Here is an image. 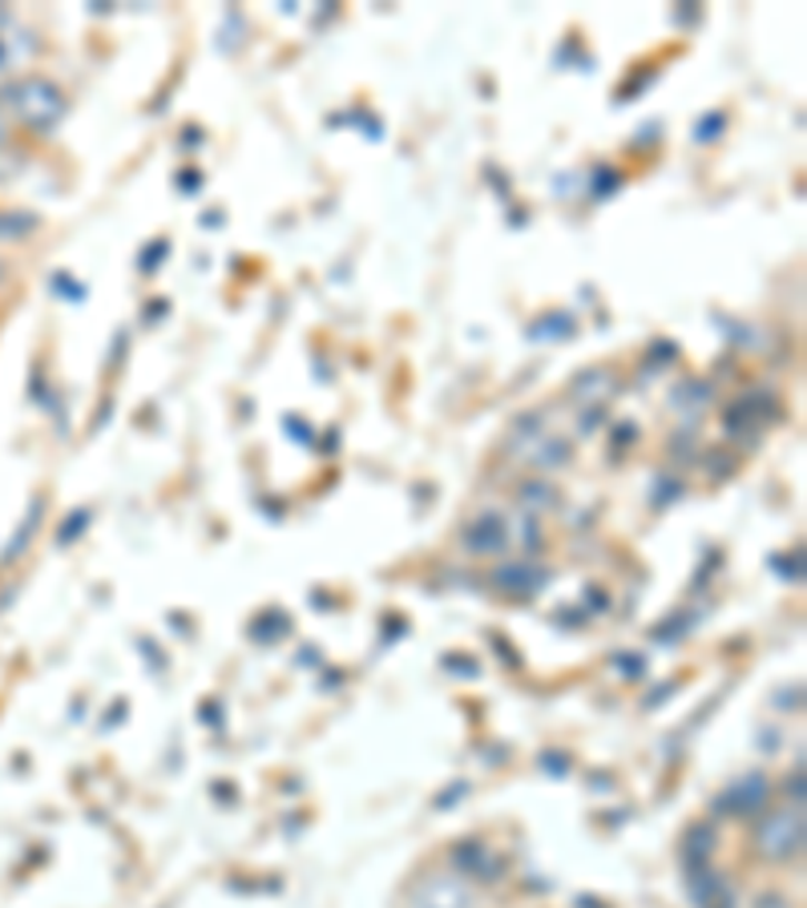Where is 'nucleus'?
Masks as SVG:
<instances>
[{
    "instance_id": "nucleus-1",
    "label": "nucleus",
    "mask_w": 807,
    "mask_h": 908,
    "mask_svg": "<svg viewBox=\"0 0 807 908\" xmlns=\"http://www.w3.org/2000/svg\"><path fill=\"white\" fill-rule=\"evenodd\" d=\"M416 905L421 908H468V897L465 888L456 885V880H432L428 892H416Z\"/></svg>"
}]
</instances>
